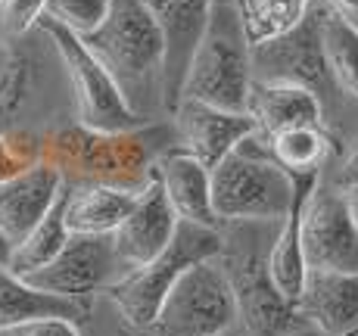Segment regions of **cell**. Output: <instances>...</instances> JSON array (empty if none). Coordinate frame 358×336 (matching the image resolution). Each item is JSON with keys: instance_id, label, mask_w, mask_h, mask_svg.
<instances>
[{"instance_id": "cell-24", "label": "cell", "mask_w": 358, "mask_h": 336, "mask_svg": "<svg viewBox=\"0 0 358 336\" xmlns=\"http://www.w3.org/2000/svg\"><path fill=\"white\" fill-rule=\"evenodd\" d=\"M268 149L274 162L290 175H321V166L330 153V137L324 128H290L268 137Z\"/></svg>"}, {"instance_id": "cell-17", "label": "cell", "mask_w": 358, "mask_h": 336, "mask_svg": "<svg viewBox=\"0 0 358 336\" xmlns=\"http://www.w3.org/2000/svg\"><path fill=\"white\" fill-rule=\"evenodd\" d=\"M153 177L162 184L171 209L178 212L181 221L203 224V228L222 231V218L215 215L212 205V168H206L184 149H169L153 166Z\"/></svg>"}, {"instance_id": "cell-6", "label": "cell", "mask_w": 358, "mask_h": 336, "mask_svg": "<svg viewBox=\"0 0 358 336\" xmlns=\"http://www.w3.org/2000/svg\"><path fill=\"white\" fill-rule=\"evenodd\" d=\"M252 81V50L240 29L237 10L234 3L218 0L209 29L184 75L181 100H199L228 112H250Z\"/></svg>"}, {"instance_id": "cell-18", "label": "cell", "mask_w": 358, "mask_h": 336, "mask_svg": "<svg viewBox=\"0 0 358 336\" xmlns=\"http://www.w3.org/2000/svg\"><path fill=\"white\" fill-rule=\"evenodd\" d=\"M299 312L321 333H330V336L355 333L358 330V271L308 268Z\"/></svg>"}, {"instance_id": "cell-11", "label": "cell", "mask_w": 358, "mask_h": 336, "mask_svg": "<svg viewBox=\"0 0 358 336\" xmlns=\"http://www.w3.org/2000/svg\"><path fill=\"white\" fill-rule=\"evenodd\" d=\"M125 274L113 234H72L69 246L47 268L29 274L25 280L44 293L91 299L94 293H106Z\"/></svg>"}, {"instance_id": "cell-1", "label": "cell", "mask_w": 358, "mask_h": 336, "mask_svg": "<svg viewBox=\"0 0 358 336\" xmlns=\"http://www.w3.org/2000/svg\"><path fill=\"white\" fill-rule=\"evenodd\" d=\"M178 147L175 125H141L131 131H94L69 125L47 134L41 156L63 171L66 184H109L143 190L153 181V166Z\"/></svg>"}, {"instance_id": "cell-29", "label": "cell", "mask_w": 358, "mask_h": 336, "mask_svg": "<svg viewBox=\"0 0 358 336\" xmlns=\"http://www.w3.org/2000/svg\"><path fill=\"white\" fill-rule=\"evenodd\" d=\"M321 3H324L330 13H336L343 22H349L358 31V0H321Z\"/></svg>"}, {"instance_id": "cell-20", "label": "cell", "mask_w": 358, "mask_h": 336, "mask_svg": "<svg viewBox=\"0 0 358 336\" xmlns=\"http://www.w3.org/2000/svg\"><path fill=\"white\" fill-rule=\"evenodd\" d=\"M250 115L265 137L290 128H324V103L318 94L280 81H252Z\"/></svg>"}, {"instance_id": "cell-15", "label": "cell", "mask_w": 358, "mask_h": 336, "mask_svg": "<svg viewBox=\"0 0 358 336\" xmlns=\"http://www.w3.org/2000/svg\"><path fill=\"white\" fill-rule=\"evenodd\" d=\"M178 224H181V218L171 209L162 184L153 177V181L141 190V200L131 209V215L113 234L115 252H119L125 271H134V268H141V265L153 262L165 246L175 240Z\"/></svg>"}, {"instance_id": "cell-4", "label": "cell", "mask_w": 358, "mask_h": 336, "mask_svg": "<svg viewBox=\"0 0 358 336\" xmlns=\"http://www.w3.org/2000/svg\"><path fill=\"white\" fill-rule=\"evenodd\" d=\"M296 196V181L274 162L268 137L256 131L212 168V205L222 224L274 221L287 218Z\"/></svg>"}, {"instance_id": "cell-2", "label": "cell", "mask_w": 358, "mask_h": 336, "mask_svg": "<svg viewBox=\"0 0 358 336\" xmlns=\"http://www.w3.org/2000/svg\"><path fill=\"white\" fill-rule=\"evenodd\" d=\"M85 44L109 68L128 106L150 122L156 109H169L165 34L143 0H113L109 19Z\"/></svg>"}, {"instance_id": "cell-16", "label": "cell", "mask_w": 358, "mask_h": 336, "mask_svg": "<svg viewBox=\"0 0 358 336\" xmlns=\"http://www.w3.org/2000/svg\"><path fill=\"white\" fill-rule=\"evenodd\" d=\"M63 187V171L44 156L31 162L29 168H22L19 175L0 181V231L13 240V246L50 212Z\"/></svg>"}, {"instance_id": "cell-5", "label": "cell", "mask_w": 358, "mask_h": 336, "mask_svg": "<svg viewBox=\"0 0 358 336\" xmlns=\"http://www.w3.org/2000/svg\"><path fill=\"white\" fill-rule=\"evenodd\" d=\"M222 249H224L222 231L181 221L175 240L165 246L159 256H156L153 262L141 265V268L128 271L122 280H115L106 290V296L119 308L128 330L134 336H141L153 327L156 314H159V308L165 302V296L171 293V286L194 268V265L222 256Z\"/></svg>"}, {"instance_id": "cell-14", "label": "cell", "mask_w": 358, "mask_h": 336, "mask_svg": "<svg viewBox=\"0 0 358 336\" xmlns=\"http://www.w3.org/2000/svg\"><path fill=\"white\" fill-rule=\"evenodd\" d=\"M165 34V78H169V109L181 100L184 75L190 68L199 41L212 22L218 0H143Z\"/></svg>"}, {"instance_id": "cell-22", "label": "cell", "mask_w": 358, "mask_h": 336, "mask_svg": "<svg viewBox=\"0 0 358 336\" xmlns=\"http://www.w3.org/2000/svg\"><path fill=\"white\" fill-rule=\"evenodd\" d=\"M69 240H72V231L66 224V187H63V193L50 205V212L13 246L10 271L19 274V277H29V274L47 268L69 246Z\"/></svg>"}, {"instance_id": "cell-7", "label": "cell", "mask_w": 358, "mask_h": 336, "mask_svg": "<svg viewBox=\"0 0 358 336\" xmlns=\"http://www.w3.org/2000/svg\"><path fill=\"white\" fill-rule=\"evenodd\" d=\"M38 25L50 34V41L59 50V59H63V66H66L78 125L94 128V131H131V128L147 125V122L128 106L122 87L115 85L109 68L94 57V50L85 44V38L72 34L69 29L57 25L47 16L41 19Z\"/></svg>"}, {"instance_id": "cell-19", "label": "cell", "mask_w": 358, "mask_h": 336, "mask_svg": "<svg viewBox=\"0 0 358 336\" xmlns=\"http://www.w3.org/2000/svg\"><path fill=\"white\" fill-rule=\"evenodd\" d=\"M91 312V299H69L57 296V293H44L10 268H0V333H13L16 327L41 318H66L75 324H85Z\"/></svg>"}, {"instance_id": "cell-25", "label": "cell", "mask_w": 358, "mask_h": 336, "mask_svg": "<svg viewBox=\"0 0 358 336\" xmlns=\"http://www.w3.org/2000/svg\"><path fill=\"white\" fill-rule=\"evenodd\" d=\"M321 38H324V57L336 87L358 100V31L324 6Z\"/></svg>"}, {"instance_id": "cell-30", "label": "cell", "mask_w": 358, "mask_h": 336, "mask_svg": "<svg viewBox=\"0 0 358 336\" xmlns=\"http://www.w3.org/2000/svg\"><path fill=\"white\" fill-rule=\"evenodd\" d=\"M358 184V143L352 147V153L346 156V162L336 171V187H355Z\"/></svg>"}, {"instance_id": "cell-21", "label": "cell", "mask_w": 358, "mask_h": 336, "mask_svg": "<svg viewBox=\"0 0 358 336\" xmlns=\"http://www.w3.org/2000/svg\"><path fill=\"white\" fill-rule=\"evenodd\" d=\"M141 190L109 187V184H66V224L72 234H115Z\"/></svg>"}, {"instance_id": "cell-10", "label": "cell", "mask_w": 358, "mask_h": 336, "mask_svg": "<svg viewBox=\"0 0 358 336\" xmlns=\"http://www.w3.org/2000/svg\"><path fill=\"white\" fill-rule=\"evenodd\" d=\"M321 19L324 3L315 0L308 16L293 31L268 41V44L250 47L252 50V78L256 81H280V85H299L315 91L318 97L340 91L330 75L324 57V38H321Z\"/></svg>"}, {"instance_id": "cell-27", "label": "cell", "mask_w": 358, "mask_h": 336, "mask_svg": "<svg viewBox=\"0 0 358 336\" xmlns=\"http://www.w3.org/2000/svg\"><path fill=\"white\" fill-rule=\"evenodd\" d=\"M50 0H0V31L6 38H22L38 29Z\"/></svg>"}, {"instance_id": "cell-13", "label": "cell", "mask_w": 358, "mask_h": 336, "mask_svg": "<svg viewBox=\"0 0 358 336\" xmlns=\"http://www.w3.org/2000/svg\"><path fill=\"white\" fill-rule=\"evenodd\" d=\"M259 131V122L250 112H228L199 100H181L175 106L178 149L190 153L206 168H215L246 137Z\"/></svg>"}, {"instance_id": "cell-9", "label": "cell", "mask_w": 358, "mask_h": 336, "mask_svg": "<svg viewBox=\"0 0 358 336\" xmlns=\"http://www.w3.org/2000/svg\"><path fill=\"white\" fill-rule=\"evenodd\" d=\"M0 44V137L16 149L41 159V140L34 137V125L44 122L47 106L59 94H47L53 87L50 68H44L38 47Z\"/></svg>"}, {"instance_id": "cell-8", "label": "cell", "mask_w": 358, "mask_h": 336, "mask_svg": "<svg viewBox=\"0 0 358 336\" xmlns=\"http://www.w3.org/2000/svg\"><path fill=\"white\" fill-rule=\"evenodd\" d=\"M237 321V299L222 258L194 265L165 296L153 327L141 336H222Z\"/></svg>"}, {"instance_id": "cell-33", "label": "cell", "mask_w": 358, "mask_h": 336, "mask_svg": "<svg viewBox=\"0 0 358 336\" xmlns=\"http://www.w3.org/2000/svg\"><path fill=\"white\" fill-rule=\"evenodd\" d=\"M293 336H330V333H321V330H318V327L306 324V327H302V330H296ZM346 336H358V330H355V333H346Z\"/></svg>"}, {"instance_id": "cell-12", "label": "cell", "mask_w": 358, "mask_h": 336, "mask_svg": "<svg viewBox=\"0 0 358 336\" xmlns=\"http://www.w3.org/2000/svg\"><path fill=\"white\" fill-rule=\"evenodd\" d=\"M302 249L308 268L358 271V228L349 218L343 190H321L308 196L302 218Z\"/></svg>"}, {"instance_id": "cell-34", "label": "cell", "mask_w": 358, "mask_h": 336, "mask_svg": "<svg viewBox=\"0 0 358 336\" xmlns=\"http://www.w3.org/2000/svg\"><path fill=\"white\" fill-rule=\"evenodd\" d=\"M119 336H131V330H128V327H125V330H119Z\"/></svg>"}, {"instance_id": "cell-31", "label": "cell", "mask_w": 358, "mask_h": 336, "mask_svg": "<svg viewBox=\"0 0 358 336\" xmlns=\"http://www.w3.org/2000/svg\"><path fill=\"white\" fill-rule=\"evenodd\" d=\"M340 190H343V200H346L349 218H352V224L358 228V184L355 187H340Z\"/></svg>"}, {"instance_id": "cell-26", "label": "cell", "mask_w": 358, "mask_h": 336, "mask_svg": "<svg viewBox=\"0 0 358 336\" xmlns=\"http://www.w3.org/2000/svg\"><path fill=\"white\" fill-rule=\"evenodd\" d=\"M109 10L113 0H50L44 16L78 38H87L109 19Z\"/></svg>"}, {"instance_id": "cell-23", "label": "cell", "mask_w": 358, "mask_h": 336, "mask_svg": "<svg viewBox=\"0 0 358 336\" xmlns=\"http://www.w3.org/2000/svg\"><path fill=\"white\" fill-rule=\"evenodd\" d=\"M231 3L237 10L246 44L259 47L293 31L308 16L315 0H231Z\"/></svg>"}, {"instance_id": "cell-32", "label": "cell", "mask_w": 358, "mask_h": 336, "mask_svg": "<svg viewBox=\"0 0 358 336\" xmlns=\"http://www.w3.org/2000/svg\"><path fill=\"white\" fill-rule=\"evenodd\" d=\"M10 258H13V240L0 231V268H10Z\"/></svg>"}, {"instance_id": "cell-3", "label": "cell", "mask_w": 358, "mask_h": 336, "mask_svg": "<svg viewBox=\"0 0 358 336\" xmlns=\"http://www.w3.org/2000/svg\"><path fill=\"white\" fill-rule=\"evenodd\" d=\"M274 221H231L224 234L222 265L237 299V321L250 336H293L308 324L293 302L280 296L268 268L274 237L265 234Z\"/></svg>"}, {"instance_id": "cell-28", "label": "cell", "mask_w": 358, "mask_h": 336, "mask_svg": "<svg viewBox=\"0 0 358 336\" xmlns=\"http://www.w3.org/2000/svg\"><path fill=\"white\" fill-rule=\"evenodd\" d=\"M10 336H81V330H78V324H75V321L41 318V321H31V324L16 327Z\"/></svg>"}, {"instance_id": "cell-35", "label": "cell", "mask_w": 358, "mask_h": 336, "mask_svg": "<svg viewBox=\"0 0 358 336\" xmlns=\"http://www.w3.org/2000/svg\"><path fill=\"white\" fill-rule=\"evenodd\" d=\"M0 336H3V333H0Z\"/></svg>"}]
</instances>
